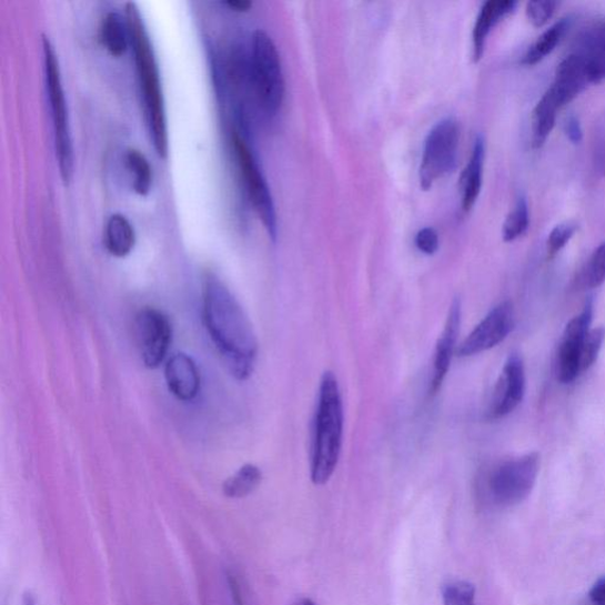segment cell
<instances>
[{"instance_id":"6da1fadb","label":"cell","mask_w":605,"mask_h":605,"mask_svg":"<svg viewBox=\"0 0 605 605\" xmlns=\"http://www.w3.org/2000/svg\"><path fill=\"white\" fill-rule=\"evenodd\" d=\"M204 321L230 373L236 380H248L259 355V341L240 302L213 273L204 281Z\"/></svg>"},{"instance_id":"7a4b0ae2","label":"cell","mask_w":605,"mask_h":605,"mask_svg":"<svg viewBox=\"0 0 605 605\" xmlns=\"http://www.w3.org/2000/svg\"><path fill=\"white\" fill-rule=\"evenodd\" d=\"M125 20L128 28H130L131 47L134 53L147 125H149L158 155L161 159H167L169 155V125L154 49L135 3H127Z\"/></svg>"},{"instance_id":"3957f363","label":"cell","mask_w":605,"mask_h":605,"mask_svg":"<svg viewBox=\"0 0 605 605\" xmlns=\"http://www.w3.org/2000/svg\"><path fill=\"white\" fill-rule=\"evenodd\" d=\"M344 414L339 381L325 372L320 382L310 476L317 486L325 485L339 465Z\"/></svg>"},{"instance_id":"277c9868","label":"cell","mask_w":605,"mask_h":605,"mask_svg":"<svg viewBox=\"0 0 605 605\" xmlns=\"http://www.w3.org/2000/svg\"><path fill=\"white\" fill-rule=\"evenodd\" d=\"M249 77L264 112L276 114L283 104L285 82L278 47L263 30H256L252 36Z\"/></svg>"},{"instance_id":"5b68a950","label":"cell","mask_w":605,"mask_h":605,"mask_svg":"<svg viewBox=\"0 0 605 605\" xmlns=\"http://www.w3.org/2000/svg\"><path fill=\"white\" fill-rule=\"evenodd\" d=\"M44 70L53 125L54 147L61 177L68 185L73 174V147L68 105L57 51L48 37H43Z\"/></svg>"},{"instance_id":"8992f818","label":"cell","mask_w":605,"mask_h":605,"mask_svg":"<svg viewBox=\"0 0 605 605\" xmlns=\"http://www.w3.org/2000/svg\"><path fill=\"white\" fill-rule=\"evenodd\" d=\"M540 464V454L535 452L498 464L487 476L490 501L501 507L524 502L536 485Z\"/></svg>"},{"instance_id":"52a82bcc","label":"cell","mask_w":605,"mask_h":605,"mask_svg":"<svg viewBox=\"0 0 605 605\" xmlns=\"http://www.w3.org/2000/svg\"><path fill=\"white\" fill-rule=\"evenodd\" d=\"M460 149V127L454 119H445L428 133L420 164V186L424 191L454 171Z\"/></svg>"},{"instance_id":"ba28073f","label":"cell","mask_w":605,"mask_h":605,"mask_svg":"<svg viewBox=\"0 0 605 605\" xmlns=\"http://www.w3.org/2000/svg\"><path fill=\"white\" fill-rule=\"evenodd\" d=\"M232 141L251 204L274 241L278 236V213L266 179L244 137L234 132Z\"/></svg>"},{"instance_id":"9c48e42d","label":"cell","mask_w":605,"mask_h":605,"mask_svg":"<svg viewBox=\"0 0 605 605\" xmlns=\"http://www.w3.org/2000/svg\"><path fill=\"white\" fill-rule=\"evenodd\" d=\"M135 335L143 364L155 370L167 359L173 329L168 315L154 307H144L135 319Z\"/></svg>"},{"instance_id":"30bf717a","label":"cell","mask_w":605,"mask_h":605,"mask_svg":"<svg viewBox=\"0 0 605 605\" xmlns=\"http://www.w3.org/2000/svg\"><path fill=\"white\" fill-rule=\"evenodd\" d=\"M515 327V310L506 301L494 306L484 320L457 347V356L471 357L493 350L504 342Z\"/></svg>"},{"instance_id":"8fae6325","label":"cell","mask_w":605,"mask_h":605,"mask_svg":"<svg viewBox=\"0 0 605 605\" xmlns=\"http://www.w3.org/2000/svg\"><path fill=\"white\" fill-rule=\"evenodd\" d=\"M593 317L594 305L589 302L564 329L556 361L557 379L564 384L573 383L582 374V347L592 330Z\"/></svg>"},{"instance_id":"7c38bea8","label":"cell","mask_w":605,"mask_h":605,"mask_svg":"<svg viewBox=\"0 0 605 605\" xmlns=\"http://www.w3.org/2000/svg\"><path fill=\"white\" fill-rule=\"evenodd\" d=\"M526 390V375L523 359L518 354L507 357L494 389L488 409V419L500 420L522 403Z\"/></svg>"},{"instance_id":"4fadbf2b","label":"cell","mask_w":605,"mask_h":605,"mask_svg":"<svg viewBox=\"0 0 605 605\" xmlns=\"http://www.w3.org/2000/svg\"><path fill=\"white\" fill-rule=\"evenodd\" d=\"M462 321V305L461 302L454 300L450 311L448 317L445 324L442 336L437 340L435 346L434 362H433V377L431 381L430 392L432 395L436 394L442 389L443 383L450 371L451 361L455 351V343L457 334H460Z\"/></svg>"},{"instance_id":"5bb4252c","label":"cell","mask_w":605,"mask_h":605,"mask_svg":"<svg viewBox=\"0 0 605 605\" xmlns=\"http://www.w3.org/2000/svg\"><path fill=\"white\" fill-rule=\"evenodd\" d=\"M170 392L181 401H192L200 391V374L192 357L179 353L167 364L164 370Z\"/></svg>"},{"instance_id":"9a60e30c","label":"cell","mask_w":605,"mask_h":605,"mask_svg":"<svg viewBox=\"0 0 605 605\" xmlns=\"http://www.w3.org/2000/svg\"><path fill=\"white\" fill-rule=\"evenodd\" d=\"M518 3L515 0H490L484 3L473 28V60L480 62L485 52L487 37L494 27L505 17L515 12Z\"/></svg>"},{"instance_id":"2e32d148","label":"cell","mask_w":605,"mask_h":605,"mask_svg":"<svg viewBox=\"0 0 605 605\" xmlns=\"http://www.w3.org/2000/svg\"><path fill=\"white\" fill-rule=\"evenodd\" d=\"M485 140L476 138L471 159L462 174V205L465 212L472 210L478 200L483 186V173L485 163Z\"/></svg>"},{"instance_id":"e0dca14e","label":"cell","mask_w":605,"mask_h":605,"mask_svg":"<svg viewBox=\"0 0 605 605\" xmlns=\"http://www.w3.org/2000/svg\"><path fill=\"white\" fill-rule=\"evenodd\" d=\"M563 108L558 97L552 88L538 101L533 114V147L542 149L556 125L557 114Z\"/></svg>"},{"instance_id":"ac0fdd59","label":"cell","mask_w":605,"mask_h":605,"mask_svg":"<svg viewBox=\"0 0 605 605\" xmlns=\"http://www.w3.org/2000/svg\"><path fill=\"white\" fill-rule=\"evenodd\" d=\"M135 231L130 220L117 213L108 219L104 231V245L117 259H124L135 246Z\"/></svg>"},{"instance_id":"d6986e66","label":"cell","mask_w":605,"mask_h":605,"mask_svg":"<svg viewBox=\"0 0 605 605\" xmlns=\"http://www.w3.org/2000/svg\"><path fill=\"white\" fill-rule=\"evenodd\" d=\"M573 24L572 17H564L554 26L546 29L525 52L521 63L526 67H533L542 62L557 46L563 41L565 34Z\"/></svg>"},{"instance_id":"ffe728a7","label":"cell","mask_w":605,"mask_h":605,"mask_svg":"<svg viewBox=\"0 0 605 605\" xmlns=\"http://www.w3.org/2000/svg\"><path fill=\"white\" fill-rule=\"evenodd\" d=\"M101 41L113 58L123 57L131 46L130 28L125 18L118 12L107 13L102 21Z\"/></svg>"},{"instance_id":"44dd1931","label":"cell","mask_w":605,"mask_h":605,"mask_svg":"<svg viewBox=\"0 0 605 605\" xmlns=\"http://www.w3.org/2000/svg\"><path fill=\"white\" fill-rule=\"evenodd\" d=\"M262 480V471L252 464H248L224 483L223 492L228 498L241 500L259 488Z\"/></svg>"},{"instance_id":"7402d4cb","label":"cell","mask_w":605,"mask_h":605,"mask_svg":"<svg viewBox=\"0 0 605 605\" xmlns=\"http://www.w3.org/2000/svg\"><path fill=\"white\" fill-rule=\"evenodd\" d=\"M125 167L133 175V190L145 196L151 192L153 172L149 160L138 150H128L124 155Z\"/></svg>"},{"instance_id":"603a6c76","label":"cell","mask_w":605,"mask_h":605,"mask_svg":"<svg viewBox=\"0 0 605 605\" xmlns=\"http://www.w3.org/2000/svg\"><path fill=\"white\" fill-rule=\"evenodd\" d=\"M530 228V211L525 196H520L515 208L508 213L503 225V240L506 243L515 242Z\"/></svg>"},{"instance_id":"cb8c5ba5","label":"cell","mask_w":605,"mask_h":605,"mask_svg":"<svg viewBox=\"0 0 605 605\" xmlns=\"http://www.w3.org/2000/svg\"><path fill=\"white\" fill-rule=\"evenodd\" d=\"M575 51L605 59V21L584 28L577 37Z\"/></svg>"},{"instance_id":"d4e9b609","label":"cell","mask_w":605,"mask_h":605,"mask_svg":"<svg viewBox=\"0 0 605 605\" xmlns=\"http://www.w3.org/2000/svg\"><path fill=\"white\" fill-rule=\"evenodd\" d=\"M582 280L584 285L589 289H597L605 283V242L592 253L583 270Z\"/></svg>"},{"instance_id":"484cf974","label":"cell","mask_w":605,"mask_h":605,"mask_svg":"<svg viewBox=\"0 0 605 605\" xmlns=\"http://www.w3.org/2000/svg\"><path fill=\"white\" fill-rule=\"evenodd\" d=\"M444 605H476L474 585L467 581H453L443 589Z\"/></svg>"},{"instance_id":"4316f807","label":"cell","mask_w":605,"mask_h":605,"mask_svg":"<svg viewBox=\"0 0 605 605\" xmlns=\"http://www.w3.org/2000/svg\"><path fill=\"white\" fill-rule=\"evenodd\" d=\"M605 340V329L603 326L592 329L586 335L582 347L581 371L582 374L589 371L598 359Z\"/></svg>"},{"instance_id":"83f0119b","label":"cell","mask_w":605,"mask_h":605,"mask_svg":"<svg viewBox=\"0 0 605 605\" xmlns=\"http://www.w3.org/2000/svg\"><path fill=\"white\" fill-rule=\"evenodd\" d=\"M575 223H563L549 232L546 242L547 259L552 260L573 240L577 232Z\"/></svg>"},{"instance_id":"f1b7e54d","label":"cell","mask_w":605,"mask_h":605,"mask_svg":"<svg viewBox=\"0 0 605 605\" xmlns=\"http://www.w3.org/2000/svg\"><path fill=\"white\" fill-rule=\"evenodd\" d=\"M557 7L553 0H533L526 4V16L531 24L542 28L552 20Z\"/></svg>"},{"instance_id":"f546056e","label":"cell","mask_w":605,"mask_h":605,"mask_svg":"<svg viewBox=\"0 0 605 605\" xmlns=\"http://www.w3.org/2000/svg\"><path fill=\"white\" fill-rule=\"evenodd\" d=\"M415 245L419 251L433 255L438 250V235L433 228L420 230L415 236Z\"/></svg>"},{"instance_id":"4dcf8cb0","label":"cell","mask_w":605,"mask_h":605,"mask_svg":"<svg viewBox=\"0 0 605 605\" xmlns=\"http://www.w3.org/2000/svg\"><path fill=\"white\" fill-rule=\"evenodd\" d=\"M564 132L573 143L578 144L583 140L582 125L575 115H571L565 120Z\"/></svg>"},{"instance_id":"1f68e13d","label":"cell","mask_w":605,"mask_h":605,"mask_svg":"<svg viewBox=\"0 0 605 605\" xmlns=\"http://www.w3.org/2000/svg\"><path fill=\"white\" fill-rule=\"evenodd\" d=\"M591 605H605V576L601 577L589 593Z\"/></svg>"},{"instance_id":"d6a6232c","label":"cell","mask_w":605,"mask_h":605,"mask_svg":"<svg viewBox=\"0 0 605 605\" xmlns=\"http://www.w3.org/2000/svg\"><path fill=\"white\" fill-rule=\"evenodd\" d=\"M223 4L235 12H248L252 8L249 0H228Z\"/></svg>"},{"instance_id":"836d02e7","label":"cell","mask_w":605,"mask_h":605,"mask_svg":"<svg viewBox=\"0 0 605 605\" xmlns=\"http://www.w3.org/2000/svg\"><path fill=\"white\" fill-rule=\"evenodd\" d=\"M229 584H230V589H231L232 597H233V601H234V605H244L243 597H242L241 589H240V585H238V582L231 575H229Z\"/></svg>"},{"instance_id":"e575fe53","label":"cell","mask_w":605,"mask_h":605,"mask_svg":"<svg viewBox=\"0 0 605 605\" xmlns=\"http://www.w3.org/2000/svg\"><path fill=\"white\" fill-rule=\"evenodd\" d=\"M292 605H316V603L314 601H311L310 598H301Z\"/></svg>"}]
</instances>
